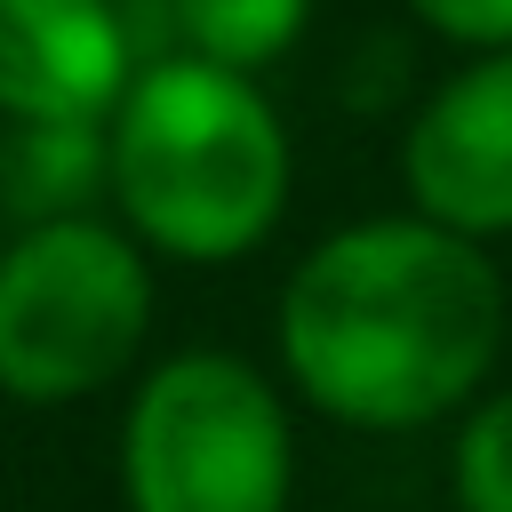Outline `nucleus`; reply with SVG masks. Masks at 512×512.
<instances>
[{
	"label": "nucleus",
	"instance_id": "nucleus-1",
	"mask_svg": "<svg viewBox=\"0 0 512 512\" xmlns=\"http://www.w3.org/2000/svg\"><path fill=\"white\" fill-rule=\"evenodd\" d=\"M512 344V280L416 208L328 224L272 296L288 392L344 432H432L464 416Z\"/></svg>",
	"mask_w": 512,
	"mask_h": 512
},
{
	"label": "nucleus",
	"instance_id": "nucleus-2",
	"mask_svg": "<svg viewBox=\"0 0 512 512\" xmlns=\"http://www.w3.org/2000/svg\"><path fill=\"white\" fill-rule=\"evenodd\" d=\"M296 192V144L264 80L144 56L104 120V216L160 264H240L256 256Z\"/></svg>",
	"mask_w": 512,
	"mask_h": 512
},
{
	"label": "nucleus",
	"instance_id": "nucleus-3",
	"mask_svg": "<svg viewBox=\"0 0 512 512\" xmlns=\"http://www.w3.org/2000/svg\"><path fill=\"white\" fill-rule=\"evenodd\" d=\"M120 512H288L296 416L280 376L232 344H184L128 376Z\"/></svg>",
	"mask_w": 512,
	"mask_h": 512
},
{
	"label": "nucleus",
	"instance_id": "nucleus-4",
	"mask_svg": "<svg viewBox=\"0 0 512 512\" xmlns=\"http://www.w3.org/2000/svg\"><path fill=\"white\" fill-rule=\"evenodd\" d=\"M152 256L96 208L0 240V400L72 408L144 368Z\"/></svg>",
	"mask_w": 512,
	"mask_h": 512
},
{
	"label": "nucleus",
	"instance_id": "nucleus-5",
	"mask_svg": "<svg viewBox=\"0 0 512 512\" xmlns=\"http://www.w3.org/2000/svg\"><path fill=\"white\" fill-rule=\"evenodd\" d=\"M400 192L424 224L504 248L512 240V48L456 56L400 120Z\"/></svg>",
	"mask_w": 512,
	"mask_h": 512
},
{
	"label": "nucleus",
	"instance_id": "nucleus-6",
	"mask_svg": "<svg viewBox=\"0 0 512 512\" xmlns=\"http://www.w3.org/2000/svg\"><path fill=\"white\" fill-rule=\"evenodd\" d=\"M136 64L120 0H0V128H104Z\"/></svg>",
	"mask_w": 512,
	"mask_h": 512
},
{
	"label": "nucleus",
	"instance_id": "nucleus-7",
	"mask_svg": "<svg viewBox=\"0 0 512 512\" xmlns=\"http://www.w3.org/2000/svg\"><path fill=\"white\" fill-rule=\"evenodd\" d=\"M160 16L176 24V56L264 80L280 56L304 48L320 0H160Z\"/></svg>",
	"mask_w": 512,
	"mask_h": 512
},
{
	"label": "nucleus",
	"instance_id": "nucleus-8",
	"mask_svg": "<svg viewBox=\"0 0 512 512\" xmlns=\"http://www.w3.org/2000/svg\"><path fill=\"white\" fill-rule=\"evenodd\" d=\"M0 192L16 200V224L96 216V200H104V128H8Z\"/></svg>",
	"mask_w": 512,
	"mask_h": 512
},
{
	"label": "nucleus",
	"instance_id": "nucleus-9",
	"mask_svg": "<svg viewBox=\"0 0 512 512\" xmlns=\"http://www.w3.org/2000/svg\"><path fill=\"white\" fill-rule=\"evenodd\" d=\"M456 512H512V384H488L448 432Z\"/></svg>",
	"mask_w": 512,
	"mask_h": 512
},
{
	"label": "nucleus",
	"instance_id": "nucleus-10",
	"mask_svg": "<svg viewBox=\"0 0 512 512\" xmlns=\"http://www.w3.org/2000/svg\"><path fill=\"white\" fill-rule=\"evenodd\" d=\"M432 40H448L456 56H488L512 48V0H400Z\"/></svg>",
	"mask_w": 512,
	"mask_h": 512
},
{
	"label": "nucleus",
	"instance_id": "nucleus-11",
	"mask_svg": "<svg viewBox=\"0 0 512 512\" xmlns=\"http://www.w3.org/2000/svg\"><path fill=\"white\" fill-rule=\"evenodd\" d=\"M504 280H512V272H504Z\"/></svg>",
	"mask_w": 512,
	"mask_h": 512
}]
</instances>
